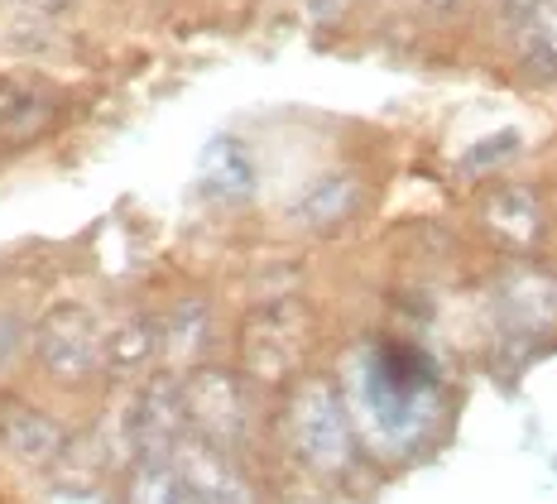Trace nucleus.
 <instances>
[{"mask_svg": "<svg viewBox=\"0 0 557 504\" xmlns=\"http://www.w3.org/2000/svg\"><path fill=\"white\" fill-rule=\"evenodd\" d=\"M284 428H288V447L294 456L318 476H342L356 456V432L346 398L336 394L332 380H298L284 408Z\"/></svg>", "mask_w": 557, "mask_h": 504, "instance_id": "nucleus-1", "label": "nucleus"}, {"mask_svg": "<svg viewBox=\"0 0 557 504\" xmlns=\"http://www.w3.org/2000/svg\"><path fill=\"white\" fill-rule=\"evenodd\" d=\"M312 351V312L298 298H274L240 322V374L255 384H288Z\"/></svg>", "mask_w": 557, "mask_h": 504, "instance_id": "nucleus-2", "label": "nucleus"}, {"mask_svg": "<svg viewBox=\"0 0 557 504\" xmlns=\"http://www.w3.org/2000/svg\"><path fill=\"white\" fill-rule=\"evenodd\" d=\"M183 408H188V432L197 442L216 452L240 447L250 428V398H246V374L222 370V366H197L183 374Z\"/></svg>", "mask_w": 557, "mask_h": 504, "instance_id": "nucleus-3", "label": "nucleus"}, {"mask_svg": "<svg viewBox=\"0 0 557 504\" xmlns=\"http://www.w3.org/2000/svg\"><path fill=\"white\" fill-rule=\"evenodd\" d=\"M34 351L58 384H83L107 366V332L83 303H58L34 327Z\"/></svg>", "mask_w": 557, "mask_h": 504, "instance_id": "nucleus-4", "label": "nucleus"}, {"mask_svg": "<svg viewBox=\"0 0 557 504\" xmlns=\"http://www.w3.org/2000/svg\"><path fill=\"white\" fill-rule=\"evenodd\" d=\"M481 226L491 231L500 250L533 255L548 236V212H543V197L529 183H495L481 197Z\"/></svg>", "mask_w": 557, "mask_h": 504, "instance_id": "nucleus-5", "label": "nucleus"}, {"mask_svg": "<svg viewBox=\"0 0 557 504\" xmlns=\"http://www.w3.org/2000/svg\"><path fill=\"white\" fill-rule=\"evenodd\" d=\"M135 452L145 456H178L183 438H188V408H183V380L173 374H154L135 404Z\"/></svg>", "mask_w": 557, "mask_h": 504, "instance_id": "nucleus-6", "label": "nucleus"}, {"mask_svg": "<svg viewBox=\"0 0 557 504\" xmlns=\"http://www.w3.org/2000/svg\"><path fill=\"white\" fill-rule=\"evenodd\" d=\"M0 447L25 466H53L67 452V432L53 414H44L39 404L20 394H0Z\"/></svg>", "mask_w": 557, "mask_h": 504, "instance_id": "nucleus-7", "label": "nucleus"}, {"mask_svg": "<svg viewBox=\"0 0 557 504\" xmlns=\"http://www.w3.org/2000/svg\"><path fill=\"white\" fill-rule=\"evenodd\" d=\"M173 462H178V476H183L178 504H255L246 480L231 471L226 452L193 442V447H178Z\"/></svg>", "mask_w": 557, "mask_h": 504, "instance_id": "nucleus-8", "label": "nucleus"}, {"mask_svg": "<svg viewBox=\"0 0 557 504\" xmlns=\"http://www.w3.org/2000/svg\"><path fill=\"white\" fill-rule=\"evenodd\" d=\"M366 212V183L356 173H327L294 202V221L312 236H336Z\"/></svg>", "mask_w": 557, "mask_h": 504, "instance_id": "nucleus-9", "label": "nucleus"}, {"mask_svg": "<svg viewBox=\"0 0 557 504\" xmlns=\"http://www.w3.org/2000/svg\"><path fill=\"white\" fill-rule=\"evenodd\" d=\"M505 336H539L557 322V279L539 269H519L500 284Z\"/></svg>", "mask_w": 557, "mask_h": 504, "instance_id": "nucleus-10", "label": "nucleus"}, {"mask_svg": "<svg viewBox=\"0 0 557 504\" xmlns=\"http://www.w3.org/2000/svg\"><path fill=\"white\" fill-rule=\"evenodd\" d=\"M197 187L207 202L216 207H236L255 193V159L240 139H212L197 159Z\"/></svg>", "mask_w": 557, "mask_h": 504, "instance_id": "nucleus-11", "label": "nucleus"}, {"mask_svg": "<svg viewBox=\"0 0 557 504\" xmlns=\"http://www.w3.org/2000/svg\"><path fill=\"white\" fill-rule=\"evenodd\" d=\"M58 101L49 97V87L39 82H20V77H0V145H25L53 121Z\"/></svg>", "mask_w": 557, "mask_h": 504, "instance_id": "nucleus-12", "label": "nucleus"}, {"mask_svg": "<svg viewBox=\"0 0 557 504\" xmlns=\"http://www.w3.org/2000/svg\"><path fill=\"white\" fill-rule=\"evenodd\" d=\"M519 67L539 82H557V0H543L539 10L519 15Z\"/></svg>", "mask_w": 557, "mask_h": 504, "instance_id": "nucleus-13", "label": "nucleus"}, {"mask_svg": "<svg viewBox=\"0 0 557 504\" xmlns=\"http://www.w3.org/2000/svg\"><path fill=\"white\" fill-rule=\"evenodd\" d=\"M207 336H212V308L202 298H183L178 308L159 322V356H169L173 366H193L202 356Z\"/></svg>", "mask_w": 557, "mask_h": 504, "instance_id": "nucleus-14", "label": "nucleus"}, {"mask_svg": "<svg viewBox=\"0 0 557 504\" xmlns=\"http://www.w3.org/2000/svg\"><path fill=\"white\" fill-rule=\"evenodd\" d=\"M159 356V322L145 318V312H131L121 327L107 332V370L115 374H131L139 366Z\"/></svg>", "mask_w": 557, "mask_h": 504, "instance_id": "nucleus-15", "label": "nucleus"}, {"mask_svg": "<svg viewBox=\"0 0 557 504\" xmlns=\"http://www.w3.org/2000/svg\"><path fill=\"white\" fill-rule=\"evenodd\" d=\"M183 476L173 456H145L131 480V504H178Z\"/></svg>", "mask_w": 557, "mask_h": 504, "instance_id": "nucleus-16", "label": "nucleus"}, {"mask_svg": "<svg viewBox=\"0 0 557 504\" xmlns=\"http://www.w3.org/2000/svg\"><path fill=\"white\" fill-rule=\"evenodd\" d=\"M509 155H519V135H495L491 145H481V149H471L467 155V169H491V163H500Z\"/></svg>", "mask_w": 557, "mask_h": 504, "instance_id": "nucleus-17", "label": "nucleus"}, {"mask_svg": "<svg viewBox=\"0 0 557 504\" xmlns=\"http://www.w3.org/2000/svg\"><path fill=\"white\" fill-rule=\"evenodd\" d=\"M20 318L15 312H0V366H10L15 360V351H20Z\"/></svg>", "mask_w": 557, "mask_h": 504, "instance_id": "nucleus-18", "label": "nucleus"}, {"mask_svg": "<svg viewBox=\"0 0 557 504\" xmlns=\"http://www.w3.org/2000/svg\"><path fill=\"white\" fill-rule=\"evenodd\" d=\"M49 504H107L101 495H91V490H58Z\"/></svg>", "mask_w": 557, "mask_h": 504, "instance_id": "nucleus-19", "label": "nucleus"}, {"mask_svg": "<svg viewBox=\"0 0 557 504\" xmlns=\"http://www.w3.org/2000/svg\"><path fill=\"white\" fill-rule=\"evenodd\" d=\"M25 5L44 10V15H58V10H67V5H73V0H25Z\"/></svg>", "mask_w": 557, "mask_h": 504, "instance_id": "nucleus-20", "label": "nucleus"}, {"mask_svg": "<svg viewBox=\"0 0 557 504\" xmlns=\"http://www.w3.org/2000/svg\"><path fill=\"white\" fill-rule=\"evenodd\" d=\"M423 5H428V10H451L457 0H423Z\"/></svg>", "mask_w": 557, "mask_h": 504, "instance_id": "nucleus-21", "label": "nucleus"}]
</instances>
